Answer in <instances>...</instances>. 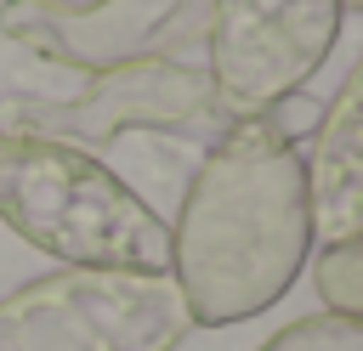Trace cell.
Returning <instances> with one entry per match:
<instances>
[{
	"mask_svg": "<svg viewBox=\"0 0 363 351\" xmlns=\"http://www.w3.org/2000/svg\"><path fill=\"white\" fill-rule=\"evenodd\" d=\"M312 255L301 142L278 113L227 119L170 221V277L199 328H227L289 294Z\"/></svg>",
	"mask_w": 363,
	"mask_h": 351,
	"instance_id": "1",
	"label": "cell"
},
{
	"mask_svg": "<svg viewBox=\"0 0 363 351\" xmlns=\"http://www.w3.org/2000/svg\"><path fill=\"white\" fill-rule=\"evenodd\" d=\"M0 221L62 266L170 272V221L91 147L0 125Z\"/></svg>",
	"mask_w": 363,
	"mask_h": 351,
	"instance_id": "2",
	"label": "cell"
},
{
	"mask_svg": "<svg viewBox=\"0 0 363 351\" xmlns=\"http://www.w3.org/2000/svg\"><path fill=\"white\" fill-rule=\"evenodd\" d=\"M193 317L170 272L62 266L0 294V351H176Z\"/></svg>",
	"mask_w": 363,
	"mask_h": 351,
	"instance_id": "3",
	"label": "cell"
},
{
	"mask_svg": "<svg viewBox=\"0 0 363 351\" xmlns=\"http://www.w3.org/2000/svg\"><path fill=\"white\" fill-rule=\"evenodd\" d=\"M0 125L62 136L74 147L136 136V130H170V136H216L227 125L204 62L187 57H147L108 74H85L74 91H11L0 96Z\"/></svg>",
	"mask_w": 363,
	"mask_h": 351,
	"instance_id": "4",
	"label": "cell"
},
{
	"mask_svg": "<svg viewBox=\"0 0 363 351\" xmlns=\"http://www.w3.org/2000/svg\"><path fill=\"white\" fill-rule=\"evenodd\" d=\"M340 0H204V74L227 119L272 113L335 51Z\"/></svg>",
	"mask_w": 363,
	"mask_h": 351,
	"instance_id": "5",
	"label": "cell"
},
{
	"mask_svg": "<svg viewBox=\"0 0 363 351\" xmlns=\"http://www.w3.org/2000/svg\"><path fill=\"white\" fill-rule=\"evenodd\" d=\"M0 34L57 68L108 74L204 45V0H0Z\"/></svg>",
	"mask_w": 363,
	"mask_h": 351,
	"instance_id": "6",
	"label": "cell"
},
{
	"mask_svg": "<svg viewBox=\"0 0 363 351\" xmlns=\"http://www.w3.org/2000/svg\"><path fill=\"white\" fill-rule=\"evenodd\" d=\"M301 176H306L312 238L318 243L357 238L363 232V45L301 147Z\"/></svg>",
	"mask_w": 363,
	"mask_h": 351,
	"instance_id": "7",
	"label": "cell"
},
{
	"mask_svg": "<svg viewBox=\"0 0 363 351\" xmlns=\"http://www.w3.org/2000/svg\"><path fill=\"white\" fill-rule=\"evenodd\" d=\"M312 283H318V300L329 311L363 317V232L340 238V243H323L318 260H312Z\"/></svg>",
	"mask_w": 363,
	"mask_h": 351,
	"instance_id": "8",
	"label": "cell"
},
{
	"mask_svg": "<svg viewBox=\"0 0 363 351\" xmlns=\"http://www.w3.org/2000/svg\"><path fill=\"white\" fill-rule=\"evenodd\" d=\"M255 351H363V317H346V311L323 306V311H306V317L284 323Z\"/></svg>",
	"mask_w": 363,
	"mask_h": 351,
	"instance_id": "9",
	"label": "cell"
},
{
	"mask_svg": "<svg viewBox=\"0 0 363 351\" xmlns=\"http://www.w3.org/2000/svg\"><path fill=\"white\" fill-rule=\"evenodd\" d=\"M340 6H346V11H357V17H363V0H340Z\"/></svg>",
	"mask_w": 363,
	"mask_h": 351,
	"instance_id": "10",
	"label": "cell"
}]
</instances>
